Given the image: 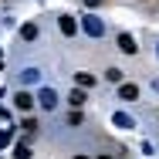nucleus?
I'll return each mask as SVG.
<instances>
[{
	"label": "nucleus",
	"instance_id": "0eeeda50",
	"mask_svg": "<svg viewBox=\"0 0 159 159\" xmlns=\"http://www.w3.org/2000/svg\"><path fill=\"white\" fill-rule=\"evenodd\" d=\"M112 122H115V125H119V129H132V125H135V122L129 119L125 112H115V115H112Z\"/></svg>",
	"mask_w": 159,
	"mask_h": 159
},
{
	"label": "nucleus",
	"instance_id": "9b49d317",
	"mask_svg": "<svg viewBox=\"0 0 159 159\" xmlns=\"http://www.w3.org/2000/svg\"><path fill=\"white\" fill-rule=\"evenodd\" d=\"M14 156H17V159H31V149H27V146H24V142H20V146H17V149H14Z\"/></svg>",
	"mask_w": 159,
	"mask_h": 159
},
{
	"label": "nucleus",
	"instance_id": "ddd939ff",
	"mask_svg": "<svg viewBox=\"0 0 159 159\" xmlns=\"http://www.w3.org/2000/svg\"><path fill=\"white\" fill-rule=\"evenodd\" d=\"M37 75H41V71H37V68H27V71H24V75H20V78H24V81H37Z\"/></svg>",
	"mask_w": 159,
	"mask_h": 159
},
{
	"label": "nucleus",
	"instance_id": "4468645a",
	"mask_svg": "<svg viewBox=\"0 0 159 159\" xmlns=\"http://www.w3.org/2000/svg\"><path fill=\"white\" fill-rule=\"evenodd\" d=\"M68 125H81V112H71L68 115Z\"/></svg>",
	"mask_w": 159,
	"mask_h": 159
},
{
	"label": "nucleus",
	"instance_id": "f3484780",
	"mask_svg": "<svg viewBox=\"0 0 159 159\" xmlns=\"http://www.w3.org/2000/svg\"><path fill=\"white\" fill-rule=\"evenodd\" d=\"M98 159H112V156H98Z\"/></svg>",
	"mask_w": 159,
	"mask_h": 159
},
{
	"label": "nucleus",
	"instance_id": "f257e3e1",
	"mask_svg": "<svg viewBox=\"0 0 159 159\" xmlns=\"http://www.w3.org/2000/svg\"><path fill=\"white\" fill-rule=\"evenodd\" d=\"M81 27H85L88 37H102L105 34V24H102V17H95V14H85L81 17Z\"/></svg>",
	"mask_w": 159,
	"mask_h": 159
},
{
	"label": "nucleus",
	"instance_id": "6e6552de",
	"mask_svg": "<svg viewBox=\"0 0 159 159\" xmlns=\"http://www.w3.org/2000/svg\"><path fill=\"white\" fill-rule=\"evenodd\" d=\"M20 37H24V41H34V37H37V24H24V27H20Z\"/></svg>",
	"mask_w": 159,
	"mask_h": 159
},
{
	"label": "nucleus",
	"instance_id": "39448f33",
	"mask_svg": "<svg viewBox=\"0 0 159 159\" xmlns=\"http://www.w3.org/2000/svg\"><path fill=\"white\" fill-rule=\"evenodd\" d=\"M14 105H17L20 112H27V108L34 105V95H27V92H17V98H14Z\"/></svg>",
	"mask_w": 159,
	"mask_h": 159
},
{
	"label": "nucleus",
	"instance_id": "20e7f679",
	"mask_svg": "<svg viewBox=\"0 0 159 159\" xmlns=\"http://www.w3.org/2000/svg\"><path fill=\"white\" fill-rule=\"evenodd\" d=\"M119 51L135 54V41H132V34H119Z\"/></svg>",
	"mask_w": 159,
	"mask_h": 159
},
{
	"label": "nucleus",
	"instance_id": "f03ea898",
	"mask_svg": "<svg viewBox=\"0 0 159 159\" xmlns=\"http://www.w3.org/2000/svg\"><path fill=\"white\" fill-rule=\"evenodd\" d=\"M37 102H41V108H48V112H51V108L58 105V95H54V88H41V92H37Z\"/></svg>",
	"mask_w": 159,
	"mask_h": 159
},
{
	"label": "nucleus",
	"instance_id": "423d86ee",
	"mask_svg": "<svg viewBox=\"0 0 159 159\" xmlns=\"http://www.w3.org/2000/svg\"><path fill=\"white\" fill-rule=\"evenodd\" d=\"M119 98H122V102H135V98H139V88H135V85H122V88H119Z\"/></svg>",
	"mask_w": 159,
	"mask_h": 159
},
{
	"label": "nucleus",
	"instance_id": "dca6fc26",
	"mask_svg": "<svg viewBox=\"0 0 159 159\" xmlns=\"http://www.w3.org/2000/svg\"><path fill=\"white\" fill-rule=\"evenodd\" d=\"M85 3H88V7H98V3H102V0H85Z\"/></svg>",
	"mask_w": 159,
	"mask_h": 159
},
{
	"label": "nucleus",
	"instance_id": "f8f14e48",
	"mask_svg": "<svg viewBox=\"0 0 159 159\" xmlns=\"http://www.w3.org/2000/svg\"><path fill=\"white\" fill-rule=\"evenodd\" d=\"M105 78H108V81H122V71H119V68H108Z\"/></svg>",
	"mask_w": 159,
	"mask_h": 159
},
{
	"label": "nucleus",
	"instance_id": "412c9836",
	"mask_svg": "<svg viewBox=\"0 0 159 159\" xmlns=\"http://www.w3.org/2000/svg\"><path fill=\"white\" fill-rule=\"evenodd\" d=\"M0 95H3V92H0Z\"/></svg>",
	"mask_w": 159,
	"mask_h": 159
},
{
	"label": "nucleus",
	"instance_id": "6ab92c4d",
	"mask_svg": "<svg viewBox=\"0 0 159 159\" xmlns=\"http://www.w3.org/2000/svg\"><path fill=\"white\" fill-rule=\"evenodd\" d=\"M0 64H3V54H0Z\"/></svg>",
	"mask_w": 159,
	"mask_h": 159
},
{
	"label": "nucleus",
	"instance_id": "9d476101",
	"mask_svg": "<svg viewBox=\"0 0 159 159\" xmlns=\"http://www.w3.org/2000/svg\"><path fill=\"white\" fill-rule=\"evenodd\" d=\"M68 102H71L75 108H81V102H85V92H81L78 85H75V92H71V98H68Z\"/></svg>",
	"mask_w": 159,
	"mask_h": 159
},
{
	"label": "nucleus",
	"instance_id": "a211bd4d",
	"mask_svg": "<svg viewBox=\"0 0 159 159\" xmlns=\"http://www.w3.org/2000/svg\"><path fill=\"white\" fill-rule=\"evenodd\" d=\"M75 159H88V156H75Z\"/></svg>",
	"mask_w": 159,
	"mask_h": 159
},
{
	"label": "nucleus",
	"instance_id": "2eb2a0df",
	"mask_svg": "<svg viewBox=\"0 0 159 159\" xmlns=\"http://www.w3.org/2000/svg\"><path fill=\"white\" fill-rule=\"evenodd\" d=\"M7 142H10V129H3V132H0V149H3Z\"/></svg>",
	"mask_w": 159,
	"mask_h": 159
},
{
	"label": "nucleus",
	"instance_id": "1a4fd4ad",
	"mask_svg": "<svg viewBox=\"0 0 159 159\" xmlns=\"http://www.w3.org/2000/svg\"><path fill=\"white\" fill-rule=\"evenodd\" d=\"M75 85H81V88H92V85H95V78L81 71V75H75Z\"/></svg>",
	"mask_w": 159,
	"mask_h": 159
},
{
	"label": "nucleus",
	"instance_id": "7ed1b4c3",
	"mask_svg": "<svg viewBox=\"0 0 159 159\" xmlns=\"http://www.w3.org/2000/svg\"><path fill=\"white\" fill-rule=\"evenodd\" d=\"M58 27H61L64 37H71V34L78 31V24H75V17H68V14H61V20H58Z\"/></svg>",
	"mask_w": 159,
	"mask_h": 159
},
{
	"label": "nucleus",
	"instance_id": "aec40b11",
	"mask_svg": "<svg viewBox=\"0 0 159 159\" xmlns=\"http://www.w3.org/2000/svg\"><path fill=\"white\" fill-rule=\"evenodd\" d=\"M156 54H159V48H156Z\"/></svg>",
	"mask_w": 159,
	"mask_h": 159
}]
</instances>
